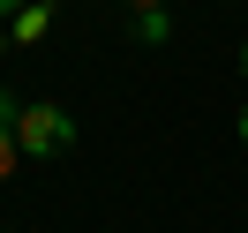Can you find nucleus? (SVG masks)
<instances>
[{
  "label": "nucleus",
  "mask_w": 248,
  "mask_h": 233,
  "mask_svg": "<svg viewBox=\"0 0 248 233\" xmlns=\"http://www.w3.org/2000/svg\"><path fill=\"white\" fill-rule=\"evenodd\" d=\"M16 143H23V158H61L68 143H76V121H68L61 106H16Z\"/></svg>",
  "instance_id": "nucleus-1"
},
{
  "label": "nucleus",
  "mask_w": 248,
  "mask_h": 233,
  "mask_svg": "<svg viewBox=\"0 0 248 233\" xmlns=\"http://www.w3.org/2000/svg\"><path fill=\"white\" fill-rule=\"evenodd\" d=\"M46 31H53V8H46V0H31V8L16 16V46H38Z\"/></svg>",
  "instance_id": "nucleus-2"
},
{
  "label": "nucleus",
  "mask_w": 248,
  "mask_h": 233,
  "mask_svg": "<svg viewBox=\"0 0 248 233\" xmlns=\"http://www.w3.org/2000/svg\"><path fill=\"white\" fill-rule=\"evenodd\" d=\"M16 158H23V143H16V106L0 98V181L16 173Z\"/></svg>",
  "instance_id": "nucleus-3"
},
{
  "label": "nucleus",
  "mask_w": 248,
  "mask_h": 233,
  "mask_svg": "<svg viewBox=\"0 0 248 233\" xmlns=\"http://www.w3.org/2000/svg\"><path fill=\"white\" fill-rule=\"evenodd\" d=\"M166 31H173L166 8H143V16H136V38H143V46H166Z\"/></svg>",
  "instance_id": "nucleus-4"
},
{
  "label": "nucleus",
  "mask_w": 248,
  "mask_h": 233,
  "mask_svg": "<svg viewBox=\"0 0 248 233\" xmlns=\"http://www.w3.org/2000/svg\"><path fill=\"white\" fill-rule=\"evenodd\" d=\"M23 8H31V0H0V16H23Z\"/></svg>",
  "instance_id": "nucleus-5"
},
{
  "label": "nucleus",
  "mask_w": 248,
  "mask_h": 233,
  "mask_svg": "<svg viewBox=\"0 0 248 233\" xmlns=\"http://www.w3.org/2000/svg\"><path fill=\"white\" fill-rule=\"evenodd\" d=\"M128 8H136V16H143V8H166V0H128Z\"/></svg>",
  "instance_id": "nucleus-6"
},
{
  "label": "nucleus",
  "mask_w": 248,
  "mask_h": 233,
  "mask_svg": "<svg viewBox=\"0 0 248 233\" xmlns=\"http://www.w3.org/2000/svg\"><path fill=\"white\" fill-rule=\"evenodd\" d=\"M241 143H248V106H241Z\"/></svg>",
  "instance_id": "nucleus-7"
},
{
  "label": "nucleus",
  "mask_w": 248,
  "mask_h": 233,
  "mask_svg": "<svg viewBox=\"0 0 248 233\" xmlns=\"http://www.w3.org/2000/svg\"><path fill=\"white\" fill-rule=\"evenodd\" d=\"M241 76H248V46H241Z\"/></svg>",
  "instance_id": "nucleus-8"
}]
</instances>
